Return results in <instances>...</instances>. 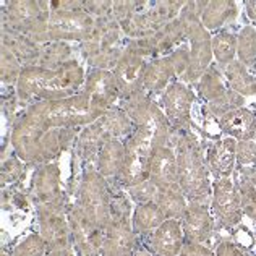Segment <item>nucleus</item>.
I'll use <instances>...</instances> for the list:
<instances>
[{
    "label": "nucleus",
    "mask_w": 256,
    "mask_h": 256,
    "mask_svg": "<svg viewBox=\"0 0 256 256\" xmlns=\"http://www.w3.org/2000/svg\"><path fill=\"white\" fill-rule=\"evenodd\" d=\"M219 125L234 138L250 140L256 133V116L252 110L238 107V109L228 110L224 116H220Z\"/></svg>",
    "instance_id": "f257e3e1"
},
{
    "label": "nucleus",
    "mask_w": 256,
    "mask_h": 256,
    "mask_svg": "<svg viewBox=\"0 0 256 256\" xmlns=\"http://www.w3.org/2000/svg\"><path fill=\"white\" fill-rule=\"evenodd\" d=\"M226 78L232 90L240 96L256 94V80L248 73L242 62H230L226 66Z\"/></svg>",
    "instance_id": "f03ea898"
},
{
    "label": "nucleus",
    "mask_w": 256,
    "mask_h": 256,
    "mask_svg": "<svg viewBox=\"0 0 256 256\" xmlns=\"http://www.w3.org/2000/svg\"><path fill=\"white\" fill-rule=\"evenodd\" d=\"M203 22L211 30L219 28L237 16V8H235L234 2H210L203 4Z\"/></svg>",
    "instance_id": "7ed1b4c3"
},
{
    "label": "nucleus",
    "mask_w": 256,
    "mask_h": 256,
    "mask_svg": "<svg viewBox=\"0 0 256 256\" xmlns=\"http://www.w3.org/2000/svg\"><path fill=\"white\" fill-rule=\"evenodd\" d=\"M212 52L219 64L228 65L237 54V39L230 32H219L212 39Z\"/></svg>",
    "instance_id": "20e7f679"
},
{
    "label": "nucleus",
    "mask_w": 256,
    "mask_h": 256,
    "mask_svg": "<svg viewBox=\"0 0 256 256\" xmlns=\"http://www.w3.org/2000/svg\"><path fill=\"white\" fill-rule=\"evenodd\" d=\"M237 54L240 62L244 65H250L256 58V31L252 26H245L240 31L237 39Z\"/></svg>",
    "instance_id": "39448f33"
},
{
    "label": "nucleus",
    "mask_w": 256,
    "mask_h": 256,
    "mask_svg": "<svg viewBox=\"0 0 256 256\" xmlns=\"http://www.w3.org/2000/svg\"><path fill=\"white\" fill-rule=\"evenodd\" d=\"M234 141L232 140H224L214 148L212 152V166L214 169L220 174H228L232 170L234 166Z\"/></svg>",
    "instance_id": "423d86ee"
},
{
    "label": "nucleus",
    "mask_w": 256,
    "mask_h": 256,
    "mask_svg": "<svg viewBox=\"0 0 256 256\" xmlns=\"http://www.w3.org/2000/svg\"><path fill=\"white\" fill-rule=\"evenodd\" d=\"M218 208L220 210L222 216L228 220H237L238 219V204L235 200L230 185L222 184L218 192Z\"/></svg>",
    "instance_id": "0eeeda50"
},
{
    "label": "nucleus",
    "mask_w": 256,
    "mask_h": 256,
    "mask_svg": "<svg viewBox=\"0 0 256 256\" xmlns=\"http://www.w3.org/2000/svg\"><path fill=\"white\" fill-rule=\"evenodd\" d=\"M246 13L252 20H256V2H246Z\"/></svg>",
    "instance_id": "6e6552de"
},
{
    "label": "nucleus",
    "mask_w": 256,
    "mask_h": 256,
    "mask_svg": "<svg viewBox=\"0 0 256 256\" xmlns=\"http://www.w3.org/2000/svg\"><path fill=\"white\" fill-rule=\"evenodd\" d=\"M222 256H244L238 250H235V248H227V250L222 253Z\"/></svg>",
    "instance_id": "1a4fd4ad"
}]
</instances>
